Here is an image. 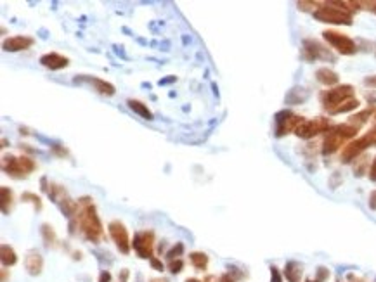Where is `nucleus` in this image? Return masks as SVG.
Masks as SVG:
<instances>
[{"label":"nucleus","mask_w":376,"mask_h":282,"mask_svg":"<svg viewBox=\"0 0 376 282\" xmlns=\"http://www.w3.org/2000/svg\"><path fill=\"white\" fill-rule=\"evenodd\" d=\"M2 213L3 215H9L10 208H12V201H14V196H12V190L5 185H2Z\"/></svg>","instance_id":"nucleus-23"},{"label":"nucleus","mask_w":376,"mask_h":282,"mask_svg":"<svg viewBox=\"0 0 376 282\" xmlns=\"http://www.w3.org/2000/svg\"><path fill=\"white\" fill-rule=\"evenodd\" d=\"M370 178L371 180H376V158L373 160V165H371L370 168Z\"/></svg>","instance_id":"nucleus-33"},{"label":"nucleus","mask_w":376,"mask_h":282,"mask_svg":"<svg viewBox=\"0 0 376 282\" xmlns=\"http://www.w3.org/2000/svg\"><path fill=\"white\" fill-rule=\"evenodd\" d=\"M314 17L321 23H329V24H352V14L347 10L336 7L333 2L322 3V7H317L314 10Z\"/></svg>","instance_id":"nucleus-3"},{"label":"nucleus","mask_w":376,"mask_h":282,"mask_svg":"<svg viewBox=\"0 0 376 282\" xmlns=\"http://www.w3.org/2000/svg\"><path fill=\"white\" fill-rule=\"evenodd\" d=\"M305 119L302 116H297L290 111H281L276 114V135L283 137L290 132H297L298 126L304 123Z\"/></svg>","instance_id":"nucleus-7"},{"label":"nucleus","mask_w":376,"mask_h":282,"mask_svg":"<svg viewBox=\"0 0 376 282\" xmlns=\"http://www.w3.org/2000/svg\"><path fill=\"white\" fill-rule=\"evenodd\" d=\"M151 282H167V281H165V279H153Z\"/></svg>","instance_id":"nucleus-41"},{"label":"nucleus","mask_w":376,"mask_h":282,"mask_svg":"<svg viewBox=\"0 0 376 282\" xmlns=\"http://www.w3.org/2000/svg\"><path fill=\"white\" fill-rule=\"evenodd\" d=\"M24 267L30 276H40L44 270V256L37 251L28 253V256L24 258Z\"/></svg>","instance_id":"nucleus-15"},{"label":"nucleus","mask_w":376,"mask_h":282,"mask_svg":"<svg viewBox=\"0 0 376 282\" xmlns=\"http://www.w3.org/2000/svg\"><path fill=\"white\" fill-rule=\"evenodd\" d=\"M315 78H317V82L322 83V85L331 87V85H336V83H338L340 76H338V73H335L329 68H319L317 71H315Z\"/></svg>","instance_id":"nucleus-16"},{"label":"nucleus","mask_w":376,"mask_h":282,"mask_svg":"<svg viewBox=\"0 0 376 282\" xmlns=\"http://www.w3.org/2000/svg\"><path fill=\"white\" fill-rule=\"evenodd\" d=\"M21 197H23V201H26V203H31V204H33L35 210H38V211L42 210V199L37 196V194H33V192H24Z\"/></svg>","instance_id":"nucleus-25"},{"label":"nucleus","mask_w":376,"mask_h":282,"mask_svg":"<svg viewBox=\"0 0 376 282\" xmlns=\"http://www.w3.org/2000/svg\"><path fill=\"white\" fill-rule=\"evenodd\" d=\"M349 281H350V282H366L364 279H359V277H356L354 274H350V276H349Z\"/></svg>","instance_id":"nucleus-38"},{"label":"nucleus","mask_w":376,"mask_h":282,"mask_svg":"<svg viewBox=\"0 0 376 282\" xmlns=\"http://www.w3.org/2000/svg\"><path fill=\"white\" fill-rule=\"evenodd\" d=\"M331 128V121L328 118H312V119H305L300 126L297 128V135L300 139H312V137L319 135L322 132H329Z\"/></svg>","instance_id":"nucleus-6"},{"label":"nucleus","mask_w":376,"mask_h":282,"mask_svg":"<svg viewBox=\"0 0 376 282\" xmlns=\"http://www.w3.org/2000/svg\"><path fill=\"white\" fill-rule=\"evenodd\" d=\"M35 44V40L31 37H24V35H16V37H10L3 42V51L7 52H19V51H26L31 45Z\"/></svg>","instance_id":"nucleus-12"},{"label":"nucleus","mask_w":376,"mask_h":282,"mask_svg":"<svg viewBox=\"0 0 376 282\" xmlns=\"http://www.w3.org/2000/svg\"><path fill=\"white\" fill-rule=\"evenodd\" d=\"M270 282H283L279 270H277L276 267H270Z\"/></svg>","instance_id":"nucleus-30"},{"label":"nucleus","mask_w":376,"mask_h":282,"mask_svg":"<svg viewBox=\"0 0 376 282\" xmlns=\"http://www.w3.org/2000/svg\"><path fill=\"white\" fill-rule=\"evenodd\" d=\"M108 230H110V235L113 239V242L117 244V248L120 249L124 255H128L130 249H132V242H130L128 237V230L120 220H113L108 225Z\"/></svg>","instance_id":"nucleus-8"},{"label":"nucleus","mask_w":376,"mask_h":282,"mask_svg":"<svg viewBox=\"0 0 376 282\" xmlns=\"http://www.w3.org/2000/svg\"><path fill=\"white\" fill-rule=\"evenodd\" d=\"M78 213H76V224H78L82 234L85 235L89 241L99 242L103 239V224L101 218L96 211L92 199L90 197H83L78 201Z\"/></svg>","instance_id":"nucleus-1"},{"label":"nucleus","mask_w":376,"mask_h":282,"mask_svg":"<svg viewBox=\"0 0 376 282\" xmlns=\"http://www.w3.org/2000/svg\"><path fill=\"white\" fill-rule=\"evenodd\" d=\"M40 64L45 66V68L52 69V71H58V69H63L69 64V59L64 57V56L58 54V52H51V54H44L40 57Z\"/></svg>","instance_id":"nucleus-14"},{"label":"nucleus","mask_w":376,"mask_h":282,"mask_svg":"<svg viewBox=\"0 0 376 282\" xmlns=\"http://www.w3.org/2000/svg\"><path fill=\"white\" fill-rule=\"evenodd\" d=\"M359 9H366L376 14V0L375 2H359Z\"/></svg>","instance_id":"nucleus-29"},{"label":"nucleus","mask_w":376,"mask_h":282,"mask_svg":"<svg viewBox=\"0 0 376 282\" xmlns=\"http://www.w3.org/2000/svg\"><path fill=\"white\" fill-rule=\"evenodd\" d=\"M322 37H324V40L328 42L333 49H336V52H340V54L352 56L357 52L356 42L347 37V35L338 33V31H333V30H326L324 33H322Z\"/></svg>","instance_id":"nucleus-5"},{"label":"nucleus","mask_w":376,"mask_h":282,"mask_svg":"<svg viewBox=\"0 0 376 282\" xmlns=\"http://www.w3.org/2000/svg\"><path fill=\"white\" fill-rule=\"evenodd\" d=\"M284 277L288 282H300L302 279V265L297 262H288L284 267Z\"/></svg>","instance_id":"nucleus-17"},{"label":"nucleus","mask_w":376,"mask_h":282,"mask_svg":"<svg viewBox=\"0 0 376 282\" xmlns=\"http://www.w3.org/2000/svg\"><path fill=\"white\" fill-rule=\"evenodd\" d=\"M370 208L371 210H376V190H373V192L370 194Z\"/></svg>","instance_id":"nucleus-32"},{"label":"nucleus","mask_w":376,"mask_h":282,"mask_svg":"<svg viewBox=\"0 0 376 282\" xmlns=\"http://www.w3.org/2000/svg\"><path fill=\"white\" fill-rule=\"evenodd\" d=\"M126 281H128V270L124 269L120 272V276H118V282H126Z\"/></svg>","instance_id":"nucleus-34"},{"label":"nucleus","mask_w":376,"mask_h":282,"mask_svg":"<svg viewBox=\"0 0 376 282\" xmlns=\"http://www.w3.org/2000/svg\"><path fill=\"white\" fill-rule=\"evenodd\" d=\"M182 269H184V262H182L181 258L170 260V263H168V270H170L172 274H181Z\"/></svg>","instance_id":"nucleus-27"},{"label":"nucleus","mask_w":376,"mask_h":282,"mask_svg":"<svg viewBox=\"0 0 376 282\" xmlns=\"http://www.w3.org/2000/svg\"><path fill=\"white\" fill-rule=\"evenodd\" d=\"M75 82H83V83H89L92 87V90H96L97 94L101 95H115V85H111L110 82H104L101 78H90V76H78L75 78Z\"/></svg>","instance_id":"nucleus-13"},{"label":"nucleus","mask_w":376,"mask_h":282,"mask_svg":"<svg viewBox=\"0 0 376 282\" xmlns=\"http://www.w3.org/2000/svg\"><path fill=\"white\" fill-rule=\"evenodd\" d=\"M189 260H191V265L194 267L196 270H199V272L206 270V267H208V256L201 251H192L191 255H189Z\"/></svg>","instance_id":"nucleus-20"},{"label":"nucleus","mask_w":376,"mask_h":282,"mask_svg":"<svg viewBox=\"0 0 376 282\" xmlns=\"http://www.w3.org/2000/svg\"><path fill=\"white\" fill-rule=\"evenodd\" d=\"M128 108L132 109L133 113H137L139 116H142L144 119H153V113L149 111V108H147L144 102H140V101H135V99H128Z\"/></svg>","instance_id":"nucleus-19"},{"label":"nucleus","mask_w":376,"mask_h":282,"mask_svg":"<svg viewBox=\"0 0 376 282\" xmlns=\"http://www.w3.org/2000/svg\"><path fill=\"white\" fill-rule=\"evenodd\" d=\"M364 83H366L368 87H375L376 89V76H368V78L364 80Z\"/></svg>","instance_id":"nucleus-36"},{"label":"nucleus","mask_w":376,"mask_h":282,"mask_svg":"<svg viewBox=\"0 0 376 282\" xmlns=\"http://www.w3.org/2000/svg\"><path fill=\"white\" fill-rule=\"evenodd\" d=\"M366 149H368V144H366V140H364V137H361V139H357V140H352V142H349L345 147H343L342 161L343 163H350L352 160L359 158L361 154H363V151H366Z\"/></svg>","instance_id":"nucleus-11"},{"label":"nucleus","mask_w":376,"mask_h":282,"mask_svg":"<svg viewBox=\"0 0 376 282\" xmlns=\"http://www.w3.org/2000/svg\"><path fill=\"white\" fill-rule=\"evenodd\" d=\"M2 282H7V269L5 267L2 269Z\"/></svg>","instance_id":"nucleus-39"},{"label":"nucleus","mask_w":376,"mask_h":282,"mask_svg":"<svg viewBox=\"0 0 376 282\" xmlns=\"http://www.w3.org/2000/svg\"><path fill=\"white\" fill-rule=\"evenodd\" d=\"M40 232H42V237H44V241H45V246H47V248H54L56 242H58V237H56V232L52 230L51 225L44 224L40 228Z\"/></svg>","instance_id":"nucleus-21"},{"label":"nucleus","mask_w":376,"mask_h":282,"mask_svg":"<svg viewBox=\"0 0 376 282\" xmlns=\"http://www.w3.org/2000/svg\"><path fill=\"white\" fill-rule=\"evenodd\" d=\"M182 253H184V244H182V242H177V244L167 253V258L168 260H179Z\"/></svg>","instance_id":"nucleus-26"},{"label":"nucleus","mask_w":376,"mask_h":282,"mask_svg":"<svg viewBox=\"0 0 376 282\" xmlns=\"http://www.w3.org/2000/svg\"><path fill=\"white\" fill-rule=\"evenodd\" d=\"M219 282H236V281H234L233 277L229 276V274H224V276H220Z\"/></svg>","instance_id":"nucleus-37"},{"label":"nucleus","mask_w":376,"mask_h":282,"mask_svg":"<svg viewBox=\"0 0 376 282\" xmlns=\"http://www.w3.org/2000/svg\"><path fill=\"white\" fill-rule=\"evenodd\" d=\"M99 282H111V274L108 272V270H106V272H103L99 276Z\"/></svg>","instance_id":"nucleus-35"},{"label":"nucleus","mask_w":376,"mask_h":282,"mask_svg":"<svg viewBox=\"0 0 376 282\" xmlns=\"http://www.w3.org/2000/svg\"><path fill=\"white\" fill-rule=\"evenodd\" d=\"M304 57L307 61H335V56L317 40H304Z\"/></svg>","instance_id":"nucleus-10"},{"label":"nucleus","mask_w":376,"mask_h":282,"mask_svg":"<svg viewBox=\"0 0 376 282\" xmlns=\"http://www.w3.org/2000/svg\"><path fill=\"white\" fill-rule=\"evenodd\" d=\"M359 130L356 126L349 125V123H342V125L331 126L326 135L324 142H322V154H333L347 142V140L354 139Z\"/></svg>","instance_id":"nucleus-2"},{"label":"nucleus","mask_w":376,"mask_h":282,"mask_svg":"<svg viewBox=\"0 0 376 282\" xmlns=\"http://www.w3.org/2000/svg\"><path fill=\"white\" fill-rule=\"evenodd\" d=\"M354 97V87L352 85H340L335 87L331 90H326L324 94L321 95L322 106H324L326 111L331 113L335 108H338L342 102L349 101V99Z\"/></svg>","instance_id":"nucleus-4"},{"label":"nucleus","mask_w":376,"mask_h":282,"mask_svg":"<svg viewBox=\"0 0 376 282\" xmlns=\"http://www.w3.org/2000/svg\"><path fill=\"white\" fill-rule=\"evenodd\" d=\"M133 249L139 255V258L142 260H151L153 256V249H154V234L151 230H142L137 232L135 237H133L132 242Z\"/></svg>","instance_id":"nucleus-9"},{"label":"nucleus","mask_w":376,"mask_h":282,"mask_svg":"<svg viewBox=\"0 0 376 282\" xmlns=\"http://www.w3.org/2000/svg\"><path fill=\"white\" fill-rule=\"evenodd\" d=\"M364 140H366V144H368V147H371V146H376V128H373L371 132H368L366 135H364Z\"/></svg>","instance_id":"nucleus-28"},{"label":"nucleus","mask_w":376,"mask_h":282,"mask_svg":"<svg viewBox=\"0 0 376 282\" xmlns=\"http://www.w3.org/2000/svg\"><path fill=\"white\" fill-rule=\"evenodd\" d=\"M359 108V101H357L356 97L349 99V101L342 102V104L338 106V108H335L331 111V114H342V113H349V111H354V109Z\"/></svg>","instance_id":"nucleus-24"},{"label":"nucleus","mask_w":376,"mask_h":282,"mask_svg":"<svg viewBox=\"0 0 376 282\" xmlns=\"http://www.w3.org/2000/svg\"><path fill=\"white\" fill-rule=\"evenodd\" d=\"M0 260H2V265L3 267L16 265V263H17V255H16V251L12 249V246L2 244V248H0Z\"/></svg>","instance_id":"nucleus-18"},{"label":"nucleus","mask_w":376,"mask_h":282,"mask_svg":"<svg viewBox=\"0 0 376 282\" xmlns=\"http://www.w3.org/2000/svg\"><path fill=\"white\" fill-rule=\"evenodd\" d=\"M371 114H373V111H371V109H364V111H361L359 114H354L352 118L349 119V125L356 126V128L359 130L361 126H363L364 123H366L368 119L371 118Z\"/></svg>","instance_id":"nucleus-22"},{"label":"nucleus","mask_w":376,"mask_h":282,"mask_svg":"<svg viewBox=\"0 0 376 282\" xmlns=\"http://www.w3.org/2000/svg\"><path fill=\"white\" fill-rule=\"evenodd\" d=\"M149 262H151V267H153L154 270H158V272H163V270H165V265L158 258H151Z\"/></svg>","instance_id":"nucleus-31"},{"label":"nucleus","mask_w":376,"mask_h":282,"mask_svg":"<svg viewBox=\"0 0 376 282\" xmlns=\"http://www.w3.org/2000/svg\"><path fill=\"white\" fill-rule=\"evenodd\" d=\"M186 282H201L199 279H194V277H191V279H186Z\"/></svg>","instance_id":"nucleus-40"}]
</instances>
